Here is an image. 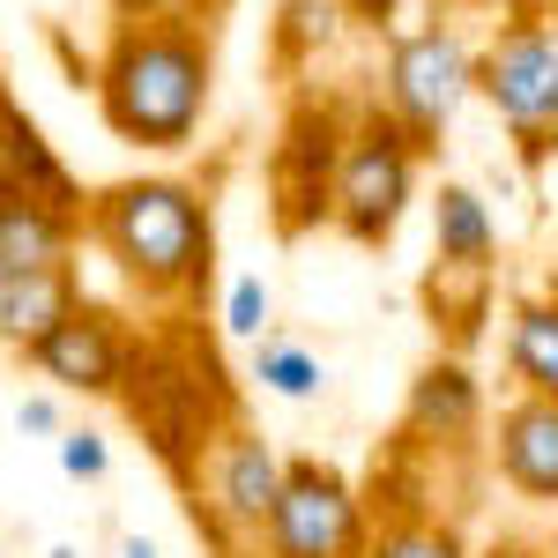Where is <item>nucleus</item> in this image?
<instances>
[{
    "instance_id": "f3484780",
    "label": "nucleus",
    "mask_w": 558,
    "mask_h": 558,
    "mask_svg": "<svg viewBox=\"0 0 558 558\" xmlns=\"http://www.w3.org/2000/svg\"><path fill=\"white\" fill-rule=\"evenodd\" d=\"M507 387L558 402V283H536L507 305Z\"/></svg>"
},
{
    "instance_id": "cd10ccee",
    "label": "nucleus",
    "mask_w": 558,
    "mask_h": 558,
    "mask_svg": "<svg viewBox=\"0 0 558 558\" xmlns=\"http://www.w3.org/2000/svg\"><path fill=\"white\" fill-rule=\"evenodd\" d=\"M439 8H507V0H439Z\"/></svg>"
},
{
    "instance_id": "4be33fe9",
    "label": "nucleus",
    "mask_w": 558,
    "mask_h": 558,
    "mask_svg": "<svg viewBox=\"0 0 558 558\" xmlns=\"http://www.w3.org/2000/svg\"><path fill=\"white\" fill-rule=\"evenodd\" d=\"M470 558H558V544L529 536V529H499V536H484Z\"/></svg>"
},
{
    "instance_id": "a878e982",
    "label": "nucleus",
    "mask_w": 558,
    "mask_h": 558,
    "mask_svg": "<svg viewBox=\"0 0 558 558\" xmlns=\"http://www.w3.org/2000/svg\"><path fill=\"white\" fill-rule=\"evenodd\" d=\"M120 558H157V544L149 536H120Z\"/></svg>"
},
{
    "instance_id": "a211bd4d",
    "label": "nucleus",
    "mask_w": 558,
    "mask_h": 558,
    "mask_svg": "<svg viewBox=\"0 0 558 558\" xmlns=\"http://www.w3.org/2000/svg\"><path fill=\"white\" fill-rule=\"evenodd\" d=\"M83 299H89V291H83V268H75V260H60V268H31V276H0V343L31 350L52 320H68Z\"/></svg>"
},
{
    "instance_id": "20e7f679",
    "label": "nucleus",
    "mask_w": 558,
    "mask_h": 558,
    "mask_svg": "<svg viewBox=\"0 0 558 558\" xmlns=\"http://www.w3.org/2000/svg\"><path fill=\"white\" fill-rule=\"evenodd\" d=\"M476 97L507 128L521 165L558 157V0H507L476 45Z\"/></svg>"
},
{
    "instance_id": "f03ea898",
    "label": "nucleus",
    "mask_w": 558,
    "mask_h": 558,
    "mask_svg": "<svg viewBox=\"0 0 558 558\" xmlns=\"http://www.w3.org/2000/svg\"><path fill=\"white\" fill-rule=\"evenodd\" d=\"M89 97L112 142L142 157H179L202 142L216 97V38L202 15H165V23H112L97 60H89Z\"/></svg>"
},
{
    "instance_id": "f257e3e1",
    "label": "nucleus",
    "mask_w": 558,
    "mask_h": 558,
    "mask_svg": "<svg viewBox=\"0 0 558 558\" xmlns=\"http://www.w3.org/2000/svg\"><path fill=\"white\" fill-rule=\"evenodd\" d=\"M83 239L112 260L134 305H202L216 276V194L186 172L112 179L83 202Z\"/></svg>"
},
{
    "instance_id": "bb28decb",
    "label": "nucleus",
    "mask_w": 558,
    "mask_h": 558,
    "mask_svg": "<svg viewBox=\"0 0 558 558\" xmlns=\"http://www.w3.org/2000/svg\"><path fill=\"white\" fill-rule=\"evenodd\" d=\"M223 8H231V0H186V15H202V23H216Z\"/></svg>"
},
{
    "instance_id": "1a4fd4ad",
    "label": "nucleus",
    "mask_w": 558,
    "mask_h": 558,
    "mask_svg": "<svg viewBox=\"0 0 558 558\" xmlns=\"http://www.w3.org/2000/svg\"><path fill=\"white\" fill-rule=\"evenodd\" d=\"M476 97V45L454 23H410L387 31V68H380V105L417 134L425 149H439V134L454 128V112Z\"/></svg>"
},
{
    "instance_id": "6e6552de",
    "label": "nucleus",
    "mask_w": 558,
    "mask_h": 558,
    "mask_svg": "<svg viewBox=\"0 0 558 558\" xmlns=\"http://www.w3.org/2000/svg\"><path fill=\"white\" fill-rule=\"evenodd\" d=\"M283 470H291V454H276L268 432H254L246 417H231V425L202 447V462L186 470L194 529H209L231 558H246L260 544V521L276 507V492H283Z\"/></svg>"
},
{
    "instance_id": "9b49d317",
    "label": "nucleus",
    "mask_w": 558,
    "mask_h": 558,
    "mask_svg": "<svg viewBox=\"0 0 558 558\" xmlns=\"http://www.w3.org/2000/svg\"><path fill=\"white\" fill-rule=\"evenodd\" d=\"M134 328L120 305L105 299H83L68 320H52L38 343L23 350L31 365H38L52 387H68V395H97V402H120V387H128V357H134Z\"/></svg>"
},
{
    "instance_id": "423d86ee",
    "label": "nucleus",
    "mask_w": 558,
    "mask_h": 558,
    "mask_svg": "<svg viewBox=\"0 0 558 558\" xmlns=\"http://www.w3.org/2000/svg\"><path fill=\"white\" fill-rule=\"evenodd\" d=\"M492 276H499V223L484 209V194L462 179H439L425 305H432V328H447V350L476 343V328L492 320Z\"/></svg>"
},
{
    "instance_id": "aec40b11",
    "label": "nucleus",
    "mask_w": 558,
    "mask_h": 558,
    "mask_svg": "<svg viewBox=\"0 0 558 558\" xmlns=\"http://www.w3.org/2000/svg\"><path fill=\"white\" fill-rule=\"evenodd\" d=\"M268 328H276L268 283H260V276H231V291H223V336H231V343H260Z\"/></svg>"
},
{
    "instance_id": "2eb2a0df",
    "label": "nucleus",
    "mask_w": 558,
    "mask_h": 558,
    "mask_svg": "<svg viewBox=\"0 0 558 558\" xmlns=\"http://www.w3.org/2000/svg\"><path fill=\"white\" fill-rule=\"evenodd\" d=\"M83 246V216L45 209L31 186L0 172V276H31V268H60Z\"/></svg>"
},
{
    "instance_id": "ddd939ff",
    "label": "nucleus",
    "mask_w": 558,
    "mask_h": 558,
    "mask_svg": "<svg viewBox=\"0 0 558 558\" xmlns=\"http://www.w3.org/2000/svg\"><path fill=\"white\" fill-rule=\"evenodd\" d=\"M484 454H492V476L514 499L558 507V402H544V395H507L492 410Z\"/></svg>"
},
{
    "instance_id": "412c9836",
    "label": "nucleus",
    "mask_w": 558,
    "mask_h": 558,
    "mask_svg": "<svg viewBox=\"0 0 558 558\" xmlns=\"http://www.w3.org/2000/svg\"><path fill=\"white\" fill-rule=\"evenodd\" d=\"M60 470L75 476V484H97V476L112 470L105 432H97V425H68V432H60Z\"/></svg>"
},
{
    "instance_id": "5701e85b",
    "label": "nucleus",
    "mask_w": 558,
    "mask_h": 558,
    "mask_svg": "<svg viewBox=\"0 0 558 558\" xmlns=\"http://www.w3.org/2000/svg\"><path fill=\"white\" fill-rule=\"evenodd\" d=\"M112 23H165V15H186V0H105Z\"/></svg>"
},
{
    "instance_id": "4468645a",
    "label": "nucleus",
    "mask_w": 558,
    "mask_h": 558,
    "mask_svg": "<svg viewBox=\"0 0 558 558\" xmlns=\"http://www.w3.org/2000/svg\"><path fill=\"white\" fill-rule=\"evenodd\" d=\"M0 172L15 179V186H31L45 209H60V216H83V179L68 172V157L45 142V128L23 112V97L8 89V75H0Z\"/></svg>"
},
{
    "instance_id": "dca6fc26",
    "label": "nucleus",
    "mask_w": 558,
    "mask_h": 558,
    "mask_svg": "<svg viewBox=\"0 0 558 558\" xmlns=\"http://www.w3.org/2000/svg\"><path fill=\"white\" fill-rule=\"evenodd\" d=\"M365 499H373V551L365 558H470V529L454 514H439L425 499H402L395 484H365Z\"/></svg>"
},
{
    "instance_id": "7ed1b4c3",
    "label": "nucleus",
    "mask_w": 558,
    "mask_h": 558,
    "mask_svg": "<svg viewBox=\"0 0 558 558\" xmlns=\"http://www.w3.org/2000/svg\"><path fill=\"white\" fill-rule=\"evenodd\" d=\"M120 402H128V417L142 425L149 454H157L179 484L202 462V447L239 417V395L223 387L216 350L194 343V336H172V328H165V336H134Z\"/></svg>"
},
{
    "instance_id": "0eeeda50",
    "label": "nucleus",
    "mask_w": 558,
    "mask_h": 558,
    "mask_svg": "<svg viewBox=\"0 0 558 558\" xmlns=\"http://www.w3.org/2000/svg\"><path fill=\"white\" fill-rule=\"evenodd\" d=\"M373 551V499L328 454H291L283 492L260 521L254 558H365Z\"/></svg>"
},
{
    "instance_id": "b1692460",
    "label": "nucleus",
    "mask_w": 558,
    "mask_h": 558,
    "mask_svg": "<svg viewBox=\"0 0 558 558\" xmlns=\"http://www.w3.org/2000/svg\"><path fill=\"white\" fill-rule=\"evenodd\" d=\"M15 425L23 432H52V439H60V402H52V395H23V410H15Z\"/></svg>"
},
{
    "instance_id": "39448f33",
    "label": "nucleus",
    "mask_w": 558,
    "mask_h": 558,
    "mask_svg": "<svg viewBox=\"0 0 558 558\" xmlns=\"http://www.w3.org/2000/svg\"><path fill=\"white\" fill-rule=\"evenodd\" d=\"M432 149L387 112L380 97L350 105V134H343V165H336V202L328 223L343 231L350 246H387L402 231V216L425 186Z\"/></svg>"
},
{
    "instance_id": "393cba45",
    "label": "nucleus",
    "mask_w": 558,
    "mask_h": 558,
    "mask_svg": "<svg viewBox=\"0 0 558 558\" xmlns=\"http://www.w3.org/2000/svg\"><path fill=\"white\" fill-rule=\"evenodd\" d=\"M350 23H365V31H395V0H336Z\"/></svg>"
},
{
    "instance_id": "6ab92c4d",
    "label": "nucleus",
    "mask_w": 558,
    "mask_h": 558,
    "mask_svg": "<svg viewBox=\"0 0 558 558\" xmlns=\"http://www.w3.org/2000/svg\"><path fill=\"white\" fill-rule=\"evenodd\" d=\"M254 387L260 395H276V402H313L320 387H328V365H320V350L291 336V328H268L254 343Z\"/></svg>"
},
{
    "instance_id": "9d476101",
    "label": "nucleus",
    "mask_w": 558,
    "mask_h": 558,
    "mask_svg": "<svg viewBox=\"0 0 558 558\" xmlns=\"http://www.w3.org/2000/svg\"><path fill=\"white\" fill-rule=\"evenodd\" d=\"M343 134H350L343 97H305L299 112L283 120V134H276V149H268V202H276V223H283L291 239L313 231V223H328Z\"/></svg>"
},
{
    "instance_id": "f8f14e48",
    "label": "nucleus",
    "mask_w": 558,
    "mask_h": 558,
    "mask_svg": "<svg viewBox=\"0 0 558 558\" xmlns=\"http://www.w3.org/2000/svg\"><path fill=\"white\" fill-rule=\"evenodd\" d=\"M484 432H492L484 380L470 373L462 350H439L425 373L410 380V395H402V432H395V447H402V454H470Z\"/></svg>"
}]
</instances>
